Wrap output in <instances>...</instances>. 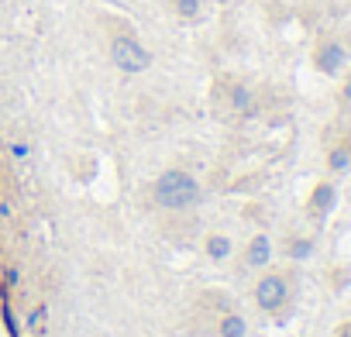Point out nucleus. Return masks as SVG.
<instances>
[{
	"mask_svg": "<svg viewBox=\"0 0 351 337\" xmlns=\"http://www.w3.org/2000/svg\"><path fill=\"white\" fill-rule=\"evenodd\" d=\"M351 62V35H324L313 49V66L327 76H337Z\"/></svg>",
	"mask_w": 351,
	"mask_h": 337,
	"instance_id": "f257e3e1",
	"label": "nucleus"
},
{
	"mask_svg": "<svg viewBox=\"0 0 351 337\" xmlns=\"http://www.w3.org/2000/svg\"><path fill=\"white\" fill-rule=\"evenodd\" d=\"M282 296H286L282 279H269V282H262V306H279Z\"/></svg>",
	"mask_w": 351,
	"mask_h": 337,
	"instance_id": "f03ea898",
	"label": "nucleus"
},
{
	"mask_svg": "<svg viewBox=\"0 0 351 337\" xmlns=\"http://www.w3.org/2000/svg\"><path fill=\"white\" fill-rule=\"evenodd\" d=\"M330 168H334V173H344V168H351V141H344V145H337V148L330 151Z\"/></svg>",
	"mask_w": 351,
	"mask_h": 337,
	"instance_id": "7ed1b4c3",
	"label": "nucleus"
},
{
	"mask_svg": "<svg viewBox=\"0 0 351 337\" xmlns=\"http://www.w3.org/2000/svg\"><path fill=\"white\" fill-rule=\"evenodd\" d=\"M337 103H341V110H348V114H351V73H348V76H344V83H341Z\"/></svg>",
	"mask_w": 351,
	"mask_h": 337,
	"instance_id": "20e7f679",
	"label": "nucleus"
}]
</instances>
